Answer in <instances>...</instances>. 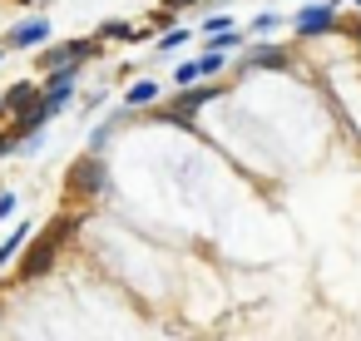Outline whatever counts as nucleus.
<instances>
[{"label":"nucleus","mask_w":361,"mask_h":341,"mask_svg":"<svg viewBox=\"0 0 361 341\" xmlns=\"http://www.w3.org/2000/svg\"><path fill=\"white\" fill-rule=\"evenodd\" d=\"M247 65H252V70H287V50L262 45V50H252V55H247Z\"/></svg>","instance_id":"obj_9"},{"label":"nucleus","mask_w":361,"mask_h":341,"mask_svg":"<svg viewBox=\"0 0 361 341\" xmlns=\"http://www.w3.org/2000/svg\"><path fill=\"white\" fill-rule=\"evenodd\" d=\"M25 237H30V223H16V232H11L6 242H0V267H6V262H16V257L25 252Z\"/></svg>","instance_id":"obj_10"},{"label":"nucleus","mask_w":361,"mask_h":341,"mask_svg":"<svg viewBox=\"0 0 361 341\" xmlns=\"http://www.w3.org/2000/svg\"><path fill=\"white\" fill-rule=\"evenodd\" d=\"M6 114H11V104H6V99H0V119H6Z\"/></svg>","instance_id":"obj_23"},{"label":"nucleus","mask_w":361,"mask_h":341,"mask_svg":"<svg viewBox=\"0 0 361 341\" xmlns=\"http://www.w3.org/2000/svg\"><path fill=\"white\" fill-rule=\"evenodd\" d=\"M238 45H243V35H238V30H218V35L208 40V50H223V55H228V50H238Z\"/></svg>","instance_id":"obj_12"},{"label":"nucleus","mask_w":361,"mask_h":341,"mask_svg":"<svg viewBox=\"0 0 361 341\" xmlns=\"http://www.w3.org/2000/svg\"><path fill=\"white\" fill-rule=\"evenodd\" d=\"M40 89H45V85H30V80H20V85H16V89L6 94V104H11V114H25V109H30V104L40 99Z\"/></svg>","instance_id":"obj_8"},{"label":"nucleus","mask_w":361,"mask_h":341,"mask_svg":"<svg viewBox=\"0 0 361 341\" xmlns=\"http://www.w3.org/2000/svg\"><path fill=\"white\" fill-rule=\"evenodd\" d=\"M164 6H169V11H178V6H188V0H164Z\"/></svg>","instance_id":"obj_22"},{"label":"nucleus","mask_w":361,"mask_h":341,"mask_svg":"<svg viewBox=\"0 0 361 341\" xmlns=\"http://www.w3.org/2000/svg\"><path fill=\"white\" fill-rule=\"evenodd\" d=\"M178 85H193V80H203V65L193 60V65H178V75H173Z\"/></svg>","instance_id":"obj_14"},{"label":"nucleus","mask_w":361,"mask_h":341,"mask_svg":"<svg viewBox=\"0 0 361 341\" xmlns=\"http://www.w3.org/2000/svg\"><path fill=\"white\" fill-rule=\"evenodd\" d=\"M109 134H114V124H99V129L90 134V144H94V149H104V144H109Z\"/></svg>","instance_id":"obj_17"},{"label":"nucleus","mask_w":361,"mask_h":341,"mask_svg":"<svg viewBox=\"0 0 361 341\" xmlns=\"http://www.w3.org/2000/svg\"><path fill=\"white\" fill-rule=\"evenodd\" d=\"M65 232H70V218H55V223L25 247V257H20V277H25V282H35V277H45V272L55 267V257H60V247H65Z\"/></svg>","instance_id":"obj_1"},{"label":"nucleus","mask_w":361,"mask_h":341,"mask_svg":"<svg viewBox=\"0 0 361 341\" xmlns=\"http://www.w3.org/2000/svg\"><path fill=\"white\" fill-rule=\"evenodd\" d=\"M154 99H159V85H154V80H134L129 94H124L129 109H144V104H154Z\"/></svg>","instance_id":"obj_11"},{"label":"nucleus","mask_w":361,"mask_h":341,"mask_svg":"<svg viewBox=\"0 0 361 341\" xmlns=\"http://www.w3.org/2000/svg\"><path fill=\"white\" fill-rule=\"evenodd\" d=\"M75 85H80V65H60V70H50L45 94H75Z\"/></svg>","instance_id":"obj_7"},{"label":"nucleus","mask_w":361,"mask_h":341,"mask_svg":"<svg viewBox=\"0 0 361 341\" xmlns=\"http://www.w3.org/2000/svg\"><path fill=\"white\" fill-rule=\"evenodd\" d=\"M252 30H257V35H267V30H277V16H257V20H252Z\"/></svg>","instance_id":"obj_18"},{"label":"nucleus","mask_w":361,"mask_h":341,"mask_svg":"<svg viewBox=\"0 0 361 341\" xmlns=\"http://www.w3.org/2000/svg\"><path fill=\"white\" fill-rule=\"evenodd\" d=\"M183 40H188V30H169V35H164V40H159V50H178V45H183Z\"/></svg>","instance_id":"obj_16"},{"label":"nucleus","mask_w":361,"mask_h":341,"mask_svg":"<svg viewBox=\"0 0 361 341\" xmlns=\"http://www.w3.org/2000/svg\"><path fill=\"white\" fill-rule=\"evenodd\" d=\"M198 65H203V75H218V70H223V50H208Z\"/></svg>","instance_id":"obj_15"},{"label":"nucleus","mask_w":361,"mask_h":341,"mask_svg":"<svg viewBox=\"0 0 361 341\" xmlns=\"http://www.w3.org/2000/svg\"><path fill=\"white\" fill-rule=\"evenodd\" d=\"M45 40H50V20L35 16V20H20V25L11 30L6 45H11V50H35V45H45Z\"/></svg>","instance_id":"obj_5"},{"label":"nucleus","mask_w":361,"mask_h":341,"mask_svg":"<svg viewBox=\"0 0 361 341\" xmlns=\"http://www.w3.org/2000/svg\"><path fill=\"white\" fill-rule=\"evenodd\" d=\"M65 188H70V193H80V198L104 193V163H99V159H80V163L65 173Z\"/></svg>","instance_id":"obj_3"},{"label":"nucleus","mask_w":361,"mask_h":341,"mask_svg":"<svg viewBox=\"0 0 361 341\" xmlns=\"http://www.w3.org/2000/svg\"><path fill=\"white\" fill-rule=\"evenodd\" d=\"M356 6H361V0H356Z\"/></svg>","instance_id":"obj_25"},{"label":"nucleus","mask_w":361,"mask_h":341,"mask_svg":"<svg viewBox=\"0 0 361 341\" xmlns=\"http://www.w3.org/2000/svg\"><path fill=\"white\" fill-rule=\"evenodd\" d=\"M104 35H109V40H139V30H134V25H114V20L104 25Z\"/></svg>","instance_id":"obj_13"},{"label":"nucleus","mask_w":361,"mask_h":341,"mask_svg":"<svg viewBox=\"0 0 361 341\" xmlns=\"http://www.w3.org/2000/svg\"><path fill=\"white\" fill-rule=\"evenodd\" d=\"M16 144H20V134H6V139H0V154H11Z\"/></svg>","instance_id":"obj_20"},{"label":"nucleus","mask_w":361,"mask_h":341,"mask_svg":"<svg viewBox=\"0 0 361 341\" xmlns=\"http://www.w3.org/2000/svg\"><path fill=\"white\" fill-rule=\"evenodd\" d=\"M346 35H351V40L361 45V20H351V25H346Z\"/></svg>","instance_id":"obj_21"},{"label":"nucleus","mask_w":361,"mask_h":341,"mask_svg":"<svg viewBox=\"0 0 361 341\" xmlns=\"http://www.w3.org/2000/svg\"><path fill=\"white\" fill-rule=\"evenodd\" d=\"M213 94H223V85H203V89H193V85H188V89H183V94H178V99L159 114V119H164V124H178V129H193L188 119H193V114H198Z\"/></svg>","instance_id":"obj_2"},{"label":"nucleus","mask_w":361,"mask_h":341,"mask_svg":"<svg viewBox=\"0 0 361 341\" xmlns=\"http://www.w3.org/2000/svg\"><path fill=\"white\" fill-rule=\"evenodd\" d=\"M94 55H99V40H70V45H60V50H45L40 65H45V70H60V65H85V60H94Z\"/></svg>","instance_id":"obj_4"},{"label":"nucleus","mask_w":361,"mask_h":341,"mask_svg":"<svg viewBox=\"0 0 361 341\" xmlns=\"http://www.w3.org/2000/svg\"><path fill=\"white\" fill-rule=\"evenodd\" d=\"M292 25H297V35H326V30L336 25V0H331V6H312V11H302Z\"/></svg>","instance_id":"obj_6"},{"label":"nucleus","mask_w":361,"mask_h":341,"mask_svg":"<svg viewBox=\"0 0 361 341\" xmlns=\"http://www.w3.org/2000/svg\"><path fill=\"white\" fill-rule=\"evenodd\" d=\"M16 213V193H0V218H11Z\"/></svg>","instance_id":"obj_19"},{"label":"nucleus","mask_w":361,"mask_h":341,"mask_svg":"<svg viewBox=\"0 0 361 341\" xmlns=\"http://www.w3.org/2000/svg\"><path fill=\"white\" fill-rule=\"evenodd\" d=\"M0 60H6V50H0Z\"/></svg>","instance_id":"obj_24"}]
</instances>
